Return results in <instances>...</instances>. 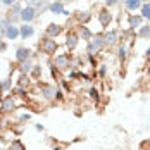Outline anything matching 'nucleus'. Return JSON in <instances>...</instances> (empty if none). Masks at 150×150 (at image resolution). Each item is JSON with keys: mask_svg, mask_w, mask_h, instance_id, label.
Segmentation results:
<instances>
[{"mask_svg": "<svg viewBox=\"0 0 150 150\" xmlns=\"http://www.w3.org/2000/svg\"><path fill=\"white\" fill-rule=\"evenodd\" d=\"M90 97L91 98H95V100H98V90H97V88H91L90 90Z\"/></svg>", "mask_w": 150, "mask_h": 150, "instance_id": "cd10ccee", "label": "nucleus"}, {"mask_svg": "<svg viewBox=\"0 0 150 150\" xmlns=\"http://www.w3.org/2000/svg\"><path fill=\"white\" fill-rule=\"evenodd\" d=\"M47 36H50V38H55V36H59L60 33H62V26L60 24H55V23H52V24H48L47 26Z\"/></svg>", "mask_w": 150, "mask_h": 150, "instance_id": "9b49d317", "label": "nucleus"}, {"mask_svg": "<svg viewBox=\"0 0 150 150\" xmlns=\"http://www.w3.org/2000/svg\"><path fill=\"white\" fill-rule=\"evenodd\" d=\"M28 83H30L28 74H21V78H19V86H21V88H24V86H28Z\"/></svg>", "mask_w": 150, "mask_h": 150, "instance_id": "393cba45", "label": "nucleus"}, {"mask_svg": "<svg viewBox=\"0 0 150 150\" xmlns=\"http://www.w3.org/2000/svg\"><path fill=\"white\" fill-rule=\"evenodd\" d=\"M16 93H17L19 97H24V93H26V91H24V88H21V86H17V88H16Z\"/></svg>", "mask_w": 150, "mask_h": 150, "instance_id": "c85d7f7f", "label": "nucleus"}, {"mask_svg": "<svg viewBox=\"0 0 150 150\" xmlns=\"http://www.w3.org/2000/svg\"><path fill=\"white\" fill-rule=\"evenodd\" d=\"M48 9H50L54 14H67V12L64 11V4H62V2H54V4H50Z\"/></svg>", "mask_w": 150, "mask_h": 150, "instance_id": "dca6fc26", "label": "nucleus"}, {"mask_svg": "<svg viewBox=\"0 0 150 150\" xmlns=\"http://www.w3.org/2000/svg\"><path fill=\"white\" fill-rule=\"evenodd\" d=\"M9 150H26V149H24V145H23L19 140H16V142H12V143H11Z\"/></svg>", "mask_w": 150, "mask_h": 150, "instance_id": "b1692460", "label": "nucleus"}, {"mask_svg": "<svg viewBox=\"0 0 150 150\" xmlns=\"http://www.w3.org/2000/svg\"><path fill=\"white\" fill-rule=\"evenodd\" d=\"M38 16V11L35 9V7H31V5H28V7H23V11H21V16H19V19L24 23V24H31V21L35 19Z\"/></svg>", "mask_w": 150, "mask_h": 150, "instance_id": "7ed1b4c3", "label": "nucleus"}, {"mask_svg": "<svg viewBox=\"0 0 150 150\" xmlns=\"http://www.w3.org/2000/svg\"><path fill=\"white\" fill-rule=\"evenodd\" d=\"M78 42H79V36L76 35V33H67V36H66V47H67V50H74L76 47H78Z\"/></svg>", "mask_w": 150, "mask_h": 150, "instance_id": "0eeeda50", "label": "nucleus"}, {"mask_svg": "<svg viewBox=\"0 0 150 150\" xmlns=\"http://www.w3.org/2000/svg\"><path fill=\"white\" fill-rule=\"evenodd\" d=\"M124 5L128 11H136V9H142V0H124Z\"/></svg>", "mask_w": 150, "mask_h": 150, "instance_id": "a211bd4d", "label": "nucleus"}, {"mask_svg": "<svg viewBox=\"0 0 150 150\" xmlns=\"http://www.w3.org/2000/svg\"><path fill=\"white\" fill-rule=\"evenodd\" d=\"M5 48H7V45H5V43H4V42H0V52H4V50H5Z\"/></svg>", "mask_w": 150, "mask_h": 150, "instance_id": "72a5a7b5", "label": "nucleus"}, {"mask_svg": "<svg viewBox=\"0 0 150 150\" xmlns=\"http://www.w3.org/2000/svg\"><path fill=\"white\" fill-rule=\"evenodd\" d=\"M21 11H23V7H21V4L17 2V4H14V5H11V12H9V14L19 17V16H21Z\"/></svg>", "mask_w": 150, "mask_h": 150, "instance_id": "412c9836", "label": "nucleus"}, {"mask_svg": "<svg viewBox=\"0 0 150 150\" xmlns=\"http://www.w3.org/2000/svg\"><path fill=\"white\" fill-rule=\"evenodd\" d=\"M107 66H100V69H98V74L100 76H105V73H107V69H105Z\"/></svg>", "mask_w": 150, "mask_h": 150, "instance_id": "2f4dec72", "label": "nucleus"}, {"mask_svg": "<svg viewBox=\"0 0 150 150\" xmlns=\"http://www.w3.org/2000/svg\"><path fill=\"white\" fill-rule=\"evenodd\" d=\"M7 40H16L17 36H21V31H19V26L16 24H9L5 26V35H4Z\"/></svg>", "mask_w": 150, "mask_h": 150, "instance_id": "39448f33", "label": "nucleus"}, {"mask_svg": "<svg viewBox=\"0 0 150 150\" xmlns=\"http://www.w3.org/2000/svg\"><path fill=\"white\" fill-rule=\"evenodd\" d=\"M140 11H142V17L150 21V2H145V4L142 5V9H140Z\"/></svg>", "mask_w": 150, "mask_h": 150, "instance_id": "aec40b11", "label": "nucleus"}, {"mask_svg": "<svg viewBox=\"0 0 150 150\" xmlns=\"http://www.w3.org/2000/svg\"><path fill=\"white\" fill-rule=\"evenodd\" d=\"M42 95L47 100H54V97H57V90L54 88V85H43L42 86Z\"/></svg>", "mask_w": 150, "mask_h": 150, "instance_id": "9d476101", "label": "nucleus"}, {"mask_svg": "<svg viewBox=\"0 0 150 150\" xmlns=\"http://www.w3.org/2000/svg\"><path fill=\"white\" fill-rule=\"evenodd\" d=\"M104 40H105V45H116L117 43V40H119V35H117V31L116 30H110V31H107L104 35Z\"/></svg>", "mask_w": 150, "mask_h": 150, "instance_id": "1a4fd4ad", "label": "nucleus"}, {"mask_svg": "<svg viewBox=\"0 0 150 150\" xmlns=\"http://www.w3.org/2000/svg\"><path fill=\"white\" fill-rule=\"evenodd\" d=\"M54 64H55V67L59 69V71H66V69H71L73 66H71V57H69V54H60L55 57L54 60Z\"/></svg>", "mask_w": 150, "mask_h": 150, "instance_id": "20e7f679", "label": "nucleus"}, {"mask_svg": "<svg viewBox=\"0 0 150 150\" xmlns=\"http://www.w3.org/2000/svg\"><path fill=\"white\" fill-rule=\"evenodd\" d=\"M117 2H119V0H105V5H107V7H112V5H116Z\"/></svg>", "mask_w": 150, "mask_h": 150, "instance_id": "c756f323", "label": "nucleus"}, {"mask_svg": "<svg viewBox=\"0 0 150 150\" xmlns=\"http://www.w3.org/2000/svg\"><path fill=\"white\" fill-rule=\"evenodd\" d=\"M117 57L119 59H126L128 57V48H126V45H121L117 48Z\"/></svg>", "mask_w": 150, "mask_h": 150, "instance_id": "5701e85b", "label": "nucleus"}, {"mask_svg": "<svg viewBox=\"0 0 150 150\" xmlns=\"http://www.w3.org/2000/svg\"><path fill=\"white\" fill-rule=\"evenodd\" d=\"M19 31H21V36L23 38H30V36H33V33H35V28L31 24H23V26H19Z\"/></svg>", "mask_w": 150, "mask_h": 150, "instance_id": "2eb2a0df", "label": "nucleus"}, {"mask_svg": "<svg viewBox=\"0 0 150 150\" xmlns=\"http://www.w3.org/2000/svg\"><path fill=\"white\" fill-rule=\"evenodd\" d=\"M138 36L140 38H150V26H142L138 30Z\"/></svg>", "mask_w": 150, "mask_h": 150, "instance_id": "4be33fe9", "label": "nucleus"}, {"mask_svg": "<svg viewBox=\"0 0 150 150\" xmlns=\"http://www.w3.org/2000/svg\"><path fill=\"white\" fill-rule=\"evenodd\" d=\"M128 23H129V28L131 30H140L143 26V17L142 16H129L128 17Z\"/></svg>", "mask_w": 150, "mask_h": 150, "instance_id": "ddd939ff", "label": "nucleus"}, {"mask_svg": "<svg viewBox=\"0 0 150 150\" xmlns=\"http://www.w3.org/2000/svg\"><path fill=\"white\" fill-rule=\"evenodd\" d=\"M31 69H33V62L30 60H24V62H19V71H21V74H30Z\"/></svg>", "mask_w": 150, "mask_h": 150, "instance_id": "f3484780", "label": "nucleus"}, {"mask_svg": "<svg viewBox=\"0 0 150 150\" xmlns=\"http://www.w3.org/2000/svg\"><path fill=\"white\" fill-rule=\"evenodd\" d=\"M104 47H105L104 35H95L90 42H88V48H86V52H88V55H93V54L102 52V50H104Z\"/></svg>", "mask_w": 150, "mask_h": 150, "instance_id": "f257e3e1", "label": "nucleus"}, {"mask_svg": "<svg viewBox=\"0 0 150 150\" xmlns=\"http://www.w3.org/2000/svg\"><path fill=\"white\" fill-rule=\"evenodd\" d=\"M30 117H31L30 114H23V116L19 117V121H28V119H30Z\"/></svg>", "mask_w": 150, "mask_h": 150, "instance_id": "473e14b6", "label": "nucleus"}, {"mask_svg": "<svg viewBox=\"0 0 150 150\" xmlns=\"http://www.w3.org/2000/svg\"><path fill=\"white\" fill-rule=\"evenodd\" d=\"M16 59L17 62H24V60H30L31 59V50L26 48V47H19L16 50Z\"/></svg>", "mask_w": 150, "mask_h": 150, "instance_id": "423d86ee", "label": "nucleus"}, {"mask_svg": "<svg viewBox=\"0 0 150 150\" xmlns=\"http://www.w3.org/2000/svg\"><path fill=\"white\" fill-rule=\"evenodd\" d=\"M31 74H33V78H38V76L42 74V67H40V66H33Z\"/></svg>", "mask_w": 150, "mask_h": 150, "instance_id": "a878e982", "label": "nucleus"}, {"mask_svg": "<svg viewBox=\"0 0 150 150\" xmlns=\"http://www.w3.org/2000/svg\"><path fill=\"white\" fill-rule=\"evenodd\" d=\"M14 109H16V100L12 97H5L2 100V110L4 112H12Z\"/></svg>", "mask_w": 150, "mask_h": 150, "instance_id": "4468645a", "label": "nucleus"}, {"mask_svg": "<svg viewBox=\"0 0 150 150\" xmlns=\"http://www.w3.org/2000/svg\"><path fill=\"white\" fill-rule=\"evenodd\" d=\"M40 50L47 54V55H54L55 50H57V42L55 38H50V36H45L42 42H40Z\"/></svg>", "mask_w": 150, "mask_h": 150, "instance_id": "f03ea898", "label": "nucleus"}, {"mask_svg": "<svg viewBox=\"0 0 150 150\" xmlns=\"http://www.w3.org/2000/svg\"><path fill=\"white\" fill-rule=\"evenodd\" d=\"M2 2H4L5 5H9V7H11V5H14V4H17V0H2Z\"/></svg>", "mask_w": 150, "mask_h": 150, "instance_id": "7c9ffc66", "label": "nucleus"}, {"mask_svg": "<svg viewBox=\"0 0 150 150\" xmlns=\"http://www.w3.org/2000/svg\"><path fill=\"white\" fill-rule=\"evenodd\" d=\"M90 17H91V14L88 11H79V12L76 14V19L79 21V24H86V23L90 21Z\"/></svg>", "mask_w": 150, "mask_h": 150, "instance_id": "6ab92c4d", "label": "nucleus"}, {"mask_svg": "<svg viewBox=\"0 0 150 150\" xmlns=\"http://www.w3.org/2000/svg\"><path fill=\"white\" fill-rule=\"evenodd\" d=\"M145 55H147V57H150V47L147 48V50H145Z\"/></svg>", "mask_w": 150, "mask_h": 150, "instance_id": "f704fd0d", "label": "nucleus"}, {"mask_svg": "<svg viewBox=\"0 0 150 150\" xmlns=\"http://www.w3.org/2000/svg\"><path fill=\"white\" fill-rule=\"evenodd\" d=\"M78 36H79L81 40H85V42H90L91 38H93V33L90 31V28H88V26H85V24H79Z\"/></svg>", "mask_w": 150, "mask_h": 150, "instance_id": "f8f14e48", "label": "nucleus"}, {"mask_svg": "<svg viewBox=\"0 0 150 150\" xmlns=\"http://www.w3.org/2000/svg\"><path fill=\"white\" fill-rule=\"evenodd\" d=\"M11 88V79H4L0 83V90H9Z\"/></svg>", "mask_w": 150, "mask_h": 150, "instance_id": "bb28decb", "label": "nucleus"}, {"mask_svg": "<svg viewBox=\"0 0 150 150\" xmlns=\"http://www.w3.org/2000/svg\"><path fill=\"white\" fill-rule=\"evenodd\" d=\"M98 21H100V24L107 28L109 24H110V21H112V14L109 12V9H102L100 12H98Z\"/></svg>", "mask_w": 150, "mask_h": 150, "instance_id": "6e6552de", "label": "nucleus"}]
</instances>
